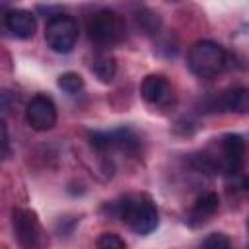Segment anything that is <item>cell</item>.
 <instances>
[{
	"label": "cell",
	"mask_w": 249,
	"mask_h": 249,
	"mask_svg": "<svg viewBox=\"0 0 249 249\" xmlns=\"http://www.w3.org/2000/svg\"><path fill=\"white\" fill-rule=\"evenodd\" d=\"M140 93H142V99L148 103V105H154V107H163L171 101V84L167 82L165 76L161 74H150L142 80V86H140Z\"/></svg>",
	"instance_id": "cell-7"
},
{
	"label": "cell",
	"mask_w": 249,
	"mask_h": 249,
	"mask_svg": "<svg viewBox=\"0 0 249 249\" xmlns=\"http://www.w3.org/2000/svg\"><path fill=\"white\" fill-rule=\"evenodd\" d=\"M4 25L6 29L18 37V39H31L37 31V19L29 10H10L4 16Z\"/></svg>",
	"instance_id": "cell-8"
},
{
	"label": "cell",
	"mask_w": 249,
	"mask_h": 249,
	"mask_svg": "<svg viewBox=\"0 0 249 249\" xmlns=\"http://www.w3.org/2000/svg\"><path fill=\"white\" fill-rule=\"evenodd\" d=\"M12 226L21 247H35L39 245V224L33 212L25 208H14L12 212Z\"/></svg>",
	"instance_id": "cell-6"
},
{
	"label": "cell",
	"mask_w": 249,
	"mask_h": 249,
	"mask_svg": "<svg viewBox=\"0 0 249 249\" xmlns=\"http://www.w3.org/2000/svg\"><path fill=\"white\" fill-rule=\"evenodd\" d=\"M119 218L138 235H150L160 226V214L156 204L140 195V196H124L119 204Z\"/></svg>",
	"instance_id": "cell-2"
},
{
	"label": "cell",
	"mask_w": 249,
	"mask_h": 249,
	"mask_svg": "<svg viewBox=\"0 0 249 249\" xmlns=\"http://www.w3.org/2000/svg\"><path fill=\"white\" fill-rule=\"evenodd\" d=\"M243 187H245V191H249V175L243 179Z\"/></svg>",
	"instance_id": "cell-19"
},
{
	"label": "cell",
	"mask_w": 249,
	"mask_h": 249,
	"mask_svg": "<svg viewBox=\"0 0 249 249\" xmlns=\"http://www.w3.org/2000/svg\"><path fill=\"white\" fill-rule=\"evenodd\" d=\"M247 233H249V218H247Z\"/></svg>",
	"instance_id": "cell-20"
},
{
	"label": "cell",
	"mask_w": 249,
	"mask_h": 249,
	"mask_svg": "<svg viewBox=\"0 0 249 249\" xmlns=\"http://www.w3.org/2000/svg\"><path fill=\"white\" fill-rule=\"evenodd\" d=\"M216 111L245 115L249 113V89L247 88H230L220 93L216 99Z\"/></svg>",
	"instance_id": "cell-10"
},
{
	"label": "cell",
	"mask_w": 249,
	"mask_h": 249,
	"mask_svg": "<svg viewBox=\"0 0 249 249\" xmlns=\"http://www.w3.org/2000/svg\"><path fill=\"white\" fill-rule=\"evenodd\" d=\"M202 247H208V249H228L230 247V239L220 233V231H214L210 233L204 241H202Z\"/></svg>",
	"instance_id": "cell-17"
},
{
	"label": "cell",
	"mask_w": 249,
	"mask_h": 249,
	"mask_svg": "<svg viewBox=\"0 0 249 249\" xmlns=\"http://www.w3.org/2000/svg\"><path fill=\"white\" fill-rule=\"evenodd\" d=\"M89 70L93 72V76H95L99 82L109 84V82L115 78L117 62H115L113 54H109V53H95L93 58H91Z\"/></svg>",
	"instance_id": "cell-12"
},
{
	"label": "cell",
	"mask_w": 249,
	"mask_h": 249,
	"mask_svg": "<svg viewBox=\"0 0 249 249\" xmlns=\"http://www.w3.org/2000/svg\"><path fill=\"white\" fill-rule=\"evenodd\" d=\"M2 128H4V158H8V156H10V138H8V128H6V124H4Z\"/></svg>",
	"instance_id": "cell-18"
},
{
	"label": "cell",
	"mask_w": 249,
	"mask_h": 249,
	"mask_svg": "<svg viewBox=\"0 0 249 249\" xmlns=\"http://www.w3.org/2000/svg\"><path fill=\"white\" fill-rule=\"evenodd\" d=\"M136 25L144 31V33H158L160 29V18L152 12H142V14H136Z\"/></svg>",
	"instance_id": "cell-15"
},
{
	"label": "cell",
	"mask_w": 249,
	"mask_h": 249,
	"mask_svg": "<svg viewBox=\"0 0 249 249\" xmlns=\"http://www.w3.org/2000/svg\"><path fill=\"white\" fill-rule=\"evenodd\" d=\"M45 41L58 54L70 53L78 41V21L68 14L53 16L45 25Z\"/></svg>",
	"instance_id": "cell-4"
},
{
	"label": "cell",
	"mask_w": 249,
	"mask_h": 249,
	"mask_svg": "<svg viewBox=\"0 0 249 249\" xmlns=\"http://www.w3.org/2000/svg\"><path fill=\"white\" fill-rule=\"evenodd\" d=\"M124 21L113 10H99L88 21V37L99 47H111L123 41L124 37Z\"/></svg>",
	"instance_id": "cell-3"
},
{
	"label": "cell",
	"mask_w": 249,
	"mask_h": 249,
	"mask_svg": "<svg viewBox=\"0 0 249 249\" xmlns=\"http://www.w3.org/2000/svg\"><path fill=\"white\" fill-rule=\"evenodd\" d=\"M228 60L230 58L224 47L214 41H196L187 54L189 70L202 80H212L220 76L228 68Z\"/></svg>",
	"instance_id": "cell-1"
},
{
	"label": "cell",
	"mask_w": 249,
	"mask_h": 249,
	"mask_svg": "<svg viewBox=\"0 0 249 249\" xmlns=\"http://www.w3.org/2000/svg\"><path fill=\"white\" fill-rule=\"evenodd\" d=\"M218 206H220V198L216 193H202L193 206V218L206 220L208 216H212L218 210Z\"/></svg>",
	"instance_id": "cell-13"
},
{
	"label": "cell",
	"mask_w": 249,
	"mask_h": 249,
	"mask_svg": "<svg viewBox=\"0 0 249 249\" xmlns=\"http://www.w3.org/2000/svg\"><path fill=\"white\" fill-rule=\"evenodd\" d=\"M58 88L66 93H78L84 88V78L78 72H64L58 76Z\"/></svg>",
	"instance_id": "cell-14"
},
{
	"label": "cell",
	"mask_w": 249,
	"mask_h": 249,
	"mask_svg": "<svg viewBox=\"0 0 249 249\" xmlns=\"http://www.w3.org/2000/svg\"><path fill=\"white\" fill-rule=\"evenodd\" d=\"M25 121L33 130L45 132L56 124V105L49 95H35L25 107Z\"/></svg>",
	"instance_id": "cell-5"
},
{
	"label": "cell",
	"mask_w": 249,
	"mask_h": 249,
	"mask_svg": "<svg viewBox=\"0 0 249 249\" xmlns=\"http://www.w3.org/2000/svg\"><path fill=\"white\" fill-rule=\"evenodd\" d=\"M97 247L99 249H124L126 241L123 237H119L117 233H101L97 239Z\"/></svg>",
	"instance_id": "cell-16"
},
{
	"label": "cell",
	"mask_w": 249,
	"mask_h": 249,
	"mask_svg": "<svg viewBox=\"0 0 249 249\" xmlns=\"http://www.w3.org/2000/svg\"><path fill=\"white\" fill-rule=\"evenodd\" d=\"M222 152H224V160L222 165L226 169V173H235L241 163H243V156H245V140L239 134H224L222 136Z\"/></svg>",
	"instance_id": "cell-9"
},
{
	"label": "cell",
	"mask_w": 249,
	"mask_h": 249,
	"mask_svg": "<svg viewBox=\"0 0 249 249\" xmlns=\"http://www.w3.org/2000/svg\"><path fill=\"white\" fill-rule=\"evenodd\" d=\"M109 142H111V150H121V152H128V154H134L140 148L138 134L126 126L109 130Z\"/></svg>",
	"instance_id": "cell-11"
}]
</instances>
